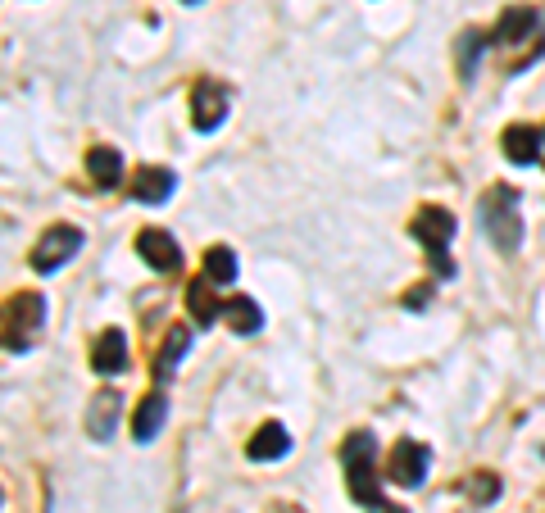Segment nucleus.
<instances>
[{"label":"nucleus","instance_id":"f3484780","mask_svg":"<svg viewBox=\"0 0 545 513\" xmlns=\"http://www.w3.org/2000/svg\"><path fill=\"white\" fill-rule=\"evenodd\" d=\"M164 418H169V400H164V395H146L141 409H137V418H132V436H137L141 445L155 441V432L164 427Z\"/></svg>","mask_w":545,"mask_h":513},{"label":"nucleus","instance_id":"1a4fd4ad","mask_svg":"<svg viewBox=\"0 0 545 513\" xmlns=\"http://www.w3.org/2000/svg\"><path fill=\"white\" fill-rule=\"evenodd\" d=\"M91 368L105 377H119L123 368H128V336L119 332V327H105L96 341V350H91Z\"/></svg>","mask_w":545,"mask_h":513},{"label":"nucleus","instance_id":"412c9836","mask_svg":"<svg viewBox=\"0 0 545 513\" xmlns=\"http://www.w3.org/2000/svg\"><path fill=\"white\" fill-rule=\"evenodd\" d=\"M486 46H491V37H486V32H464V37H459V78H464V82H473L477 60H482Z\"/></svg>","mask_w":545,"mask_h":513},{"label":"nucleus","instance_id":"5701e85b","mask_svg":"<svg viewBox=\"0 0 545 513\" xmlns=\"http://www.w3.org/2000/svg\"><path fill=\"white\" fill-rule=\"evenodd\" d=\"M427 291H432V287H414V291L405 296V305H409V309H423V305H427Z\"/></svg>","mask_w":545,"mask_h":513},{"label":"nucleus","instance_id":"6e6552de","mask_svg":"<svg viewBox=\"0 0 545 513\" xmlns=\"http://www.w3.org/2000/svg\"><path fill=\"white\" fill-rule=\"evenodd\" d=\"M137 255L146 259L155 273H178L182 268V250H178V241L169 237V232H159V227H146L137 237Z\"/></svg>","mask_w":545,"mask_h":513},{"label":"nucleus","instance_id":"aec40b11","mask_svg":"<svg viewBox=\"0 0 545 513\" xmlns=\"http://www.w3.org/2000/svg\"><path fill=\"white\" fill-rule=\"evenodd\" d=\"M187 309H191V318H196L200 327H209V323L218 318V309H223V305H218L214 287H209V277H205V282L196 277V282L187 287Z\"/></svg>","mask_w":545,"mask_h":513},{"label":"nucleus","instance_id":"393cba45","mask_svg":"<svg viewBox=\"0 0 545 513\" xmlns=\"http://www.w3.org/2000/svg\"><path fill=\"white\" fill-rule=\"evenodd\" d=\"M273 513H300V509H296V504H278V509H273Z\"/></svg>","mask_w":545,"mask_h":513},{"label":"nucleus","instance_id":"4be33fe9","mask_svg":"<svg viewBox=\"0 0 545 513\" xmlns=\"http://www.w3.org/2000/svg\"><path fill=\"white\" fill-rule=\"evenodd\" d=\"M464 491L473 495V504H491V500L500 495V477H496V473H473V477L464 482Z\"/></svg>","mask_w":545,"mask_h":513},{"label":"nucleus","instance_id":"0eeeda50","mask_svg":"<svg viewBox=\"0 0 545 513\" xmlns=\"http://www.w3.org/2000/svg\"><path fill=\"white\" fill-rule=\"evenodd\" d=\"M427 464H432V454H427V445L418 441H396L387 454V477L396 486H423L427 482Z\"/></svg>","mask_w":545,"mask_h":513},{"label":"nucleus","instance_id":"4468645a","mask_svg":"<svg viewBox=\"0 0 545 513\" xmlns=\"http://www.w3.org/2000/svg\"><path fill=\"white\" fill-rule=\"evenodd\" d=\"M187 350H191V327L173 323L169 336H164V346H159V355H155V377H173V373H178V364H182Z\"/></svg>","mask_w":545,"mask_h":513},{"label":"nucleus","instance_id":"bb28decb","mask_svg":"<svg viewBox=\"0 0 545 513\" xmlns=\"http://www.w3.org/2000/svg\"><path fill=\"white\" fill-rule=\"evenodd\" d=\"M187 5H200V0H187Z\"/></svg>","mask_w":545,"mask_h":513},{"label":"nucleus","instance_id":"b1692460","mask_svg":"<svg viewBox=\"0 0 545 513\" xmlns=\"http://www.w3.org/2000/svg\"><path fill=\"white\" fill-rule=\"evenodd\" d=\"M373 513H405V509H400V504H387V500H382V504H377Z\"/></svg>","mask_w":545,"mask_h":513},{"label":"nucleus","instance_id":"ddd939ff","mask_svg":"<svg viewBox=\"0 0 545 513\" xmlns=\"http://www.w3.org/2000/svg\"><path fill=\"white\" fill-rule=\"evenodd\" d=\"M287 450H291V436H287V427H282V423H264L255 436H250V445H246V454L255 459V464L282 459Z\"/></svg>","mask_w":545,"mask_h":513},{"label":"nucleus","instance_id":"2eb2a0df","mask_svg":"<svg viewBox=\"0 0 545 513\" xmlns=\"http://www.w3.org/2000/svg\"><path fill=\"white\" fill-rule=\"evenodd\" d=\"M532 28H536V14L527 10V5H509V10L500 14V23H496L491 37H496L500 46H518V41L532 37Z\"/></svg>","mask_w":545,"mask_h":513},{"label":"nucleus","instance_id":"f03ea898","mask_svg":"<svg viewBox=\"0 0 545 513\" xmlns=\"http://www.w3.org/2000/svg\"><path fill=\"white\" fill-rule=\"evenodd\" d=\"M482 227L491 246L505 250V255H518L523 246V214H518V191L514 187H491L482 196Z\"/></svg>","mask_w":545,"mask_h":513},{"label":"nucleus","instance_id":"423d86ee","mask_svg":"<svg viewBox=\"0 0 545 513\" xmlns=\"http://www.w3.org/2000/svg\"><path fill=\"white\" fill-rule=\"evenodd\" d=\"M78 250H82V232H78V227L55 223L46 237L37 241V250H32V268H37V273H55V268H64L73 255H78Z\"/></svg>","mask_w":545,"mask_h":513},{"label":"nucleus","instance_id":"9d476101","mask_svg":"<svg viewBox=\"0 0 545 513\" xmlns=\"http://www.w3.org/2000/svg\"><path fill=\"white\" fill-rule=\"evenodd\" d=\"M119 414H123L119 391L91 395V405H87V436H91V441H109V436H114V423H119Z\"/></svg>","mask_w":545,"mask_h":513},{"label":"nucleus","instance_id":"6ab92c4d","mask_svg":"<svg viewBox=\"0 0 545 513\" xmlns=\"http://www.w3.org/2000/svg\"><path fill=\"white\" fill-rule=\"evenodd\" d=\"M205 277L214 282V287L237 282V250H232V246H209L205 250Z\"/></svg>","mask_w":545,"mask_h":513},{"label":"nucleus","instance_id":"7ed1b4c3","mask_svg":"<svg viewBox=\"0 0 545 513\" xmlns=\"http://www.w3.org/2000/svg\"><path fill=\"white\" fill-rule=\"evenodd\" d=\"M41 323H46V296L41 291H19L5 305V350L23 355V350L37 346Z\"/></svg>","mask_w":545,"mask_h":513},{"label":"nucleus","instance_id":"a211bd4d","mask_svg":"<svg viewBox=\"0 0 545 513\" xmlns=\"http://www.w3.org/2000/svg\"><path fill=\"white\" fill-rule=\"evenodd\" d=\"M223 314H228L232 332H241V336H250V332H259V327H264V309H259L250 296H232L228 305H223Z\"/></svg>","mask_w":545,"mask_h":513},{"label":"nucleus","instance_id":"a878e982","mask_svg":"<svg viewBox=\"0 0 545 513\" xmlns=\"http://www.w3.org/2000/svg\"><path fill=\"white\" fill-rule=\"evenodd\" d=\"M541 164H545V128H541Z\"/></svg>","mask_w":545,"mask_h":513},{"label":"nucleus","instance_id":"dca6fc26","mask_svg":"<svg viewBox=\"0 0 545 513\" xmlns=\"http://www.w3.org/2000/svg\"><path fill=\"white\" fill-rule=\"evenodd\" d=\"M87 173H91L96 187H119V182H123V155L114 146H91Z\"/></svg>","mask_w":545,"mask_h":513},{"label":"nucleus","instance_id":"9b49d317","mask_svg":"<svg viewBox=\"0 0 545 513\" xmlns=\"http://www.w3.org/2000/svg\"><path fill=\"white\" fill-rule=\"evenodd\" d=\"M173 182L178 178H173L169 168H137L128 191H132V200H141V205H164V200L173 196Z\"/></svg>","mask_w":545,"mask_h":513},{"label":"nucleus","instance_id":"20e7f679","mask_svg":"<svg viewBox=\"0 0 545 513\" xmlns=\"http://www.w3.org/2000/svg\"><path fill=\"white\" fill-rule=\"evenodd\" d=\"M409 232H414L418 241L427 246V259H432V268L441 277H450L455 273V264H450V237H455V214L450 209H441V205H423L414 214V223H409Z\"/></svg>","mask_w":545,"mask_h":513},{"label":"nucleus","instance_id":"39448f33","mask_svg":"<svg viewBox=\"0 0 545 513\" xmlns=\"http://www.w3.org/2000/svg\"><path fill=\"white\" fill-rule=\"evenodd\" d=\"M228 109H232L228 82H214V78L196 82V91H191V123H196V132H214L218 123L228 119Z\"/></svg>","mask_w":545,"mask_h":513},{"label":"nucleus","instance_id":"f257e3e1","mask_svg":"<svg viewBox=\"0 0 545 513\" xmlns=\"http://www.w3.org/2000/svg\"><path fill=\"white\" fill-rule=\"evenodd\" d=\"M341 464H346V486L364 509L382 504V473H377V441L368 432H350L341 445Z\"/></svg>","mask_w":545,"mask_h":513},{"label":"nucleus","instance_id":"f8f14e48","mask_svg":"<svg viewBox=\"0 0 545 513\" xmlns=\"http://www.w3.org/2000/svg\"><path fill=\"white\" fill-rule=\"evenodd\" d=\"M500 146H505V159H509V164H541V128L514 123V128H505Z\"/></svg>","mask_w":545,"mask_h":513}]
</instances>
